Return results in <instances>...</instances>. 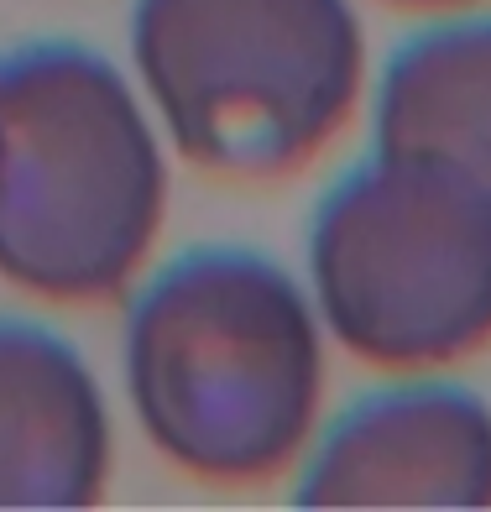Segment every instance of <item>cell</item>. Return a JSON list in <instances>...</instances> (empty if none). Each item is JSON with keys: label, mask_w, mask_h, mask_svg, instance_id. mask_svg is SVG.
Instances as JSON below:
<instances>
[{"label": "cell", "mask_w": 491, "mask_h": 512, "mask_svg": "<svg viewBox=\"0 0 491 512\" xmlns=\"http://www.w3.org/2000/svg\"><path fill=\"white\" fill-rule=\"evenodd\" d=\"M371 157L491 189V16L439 21L397 42L371 100Z\"/></svg>", "instance_id": "obj_7"}, {"label": "cell", "mask_w": 491, "mask_h": 512, "mask_svg": "<svg viewBox=\"0 0 491 512\" xmlns=\"http://www.w3.org/2000/svg\"><path fill=\"white\" fill-rule=\"evenodd\" d=\"M110 408L63 335L0 319V507H89L110 481Z\"/></svg>", "instance_id": "obj_6"}, {"label": "cell", "mask_w": 491, "mask_h": 512, "mask_svg": "<svg viewBox=\"0 0 491 512\" xmlns=\"http://www.w3.org/2000/svg\"><path fill=\"white\" fill-rule=\"evenodd\" d=\"M387 6H413V11H439V6H465V0H387Z\"/></svg>", "instance_id": "obj_8"}, {"label": "cell", "mask_w": 491, "mask_h": 512, "mask_svg": "<svg viewBox=\"0 0 491 512\" xmlns=\"http://www.w3.org/2000/svg\"><path fill=\"white\" fill-rule=\"evenodd\" d=\"M126 398L162 460L204 486L277 481L324 403V319L288 267L199 246L126 314Z\"/></svg>", "instance_id": "obj_1"}, {"label": "cell", "mask_w": 491, "mask_h": 512, "mask_svg": "<svg viewBox=\"0 0 491 512\" xmlns=\"http://www.w3.org/2000/svg\"><path fill=\"white\" fill-rule=\"evenodd\" d=\"M303 507H491V408L450 382L350 403L309 450Z\"/></svg>", "instance_id": "obj_5"}, {"label": "cell", "mask_w": 491, "mask_h": 512, "mask_svg": "<svg viewBox=\"0 0 491 512\" xmlns=\"http://www.w3.org/2000/svg\"><path fill=\"white\" fill-rule=\"evenodd\" d=\"M131 63L194 168L272 183L350 121L366 37L350 0H136Z\"/></svg>", "instance_id": "obj_3"}, {"label": "cell", "mask_w": 491, "mask_h": 512, "mask_svg": "<svg viewBox=\"0 0 491 512\" xmlns=\"http://www.w3.org/2000/svg\"><path fill=\"white\" fill-rule=\"evenodd\" d=\"M168 220L147 105L105 53L32 42L0 63V277L42 304L131 288Z\"/></svg>", "instance_id": "obj_2"}, {"label": "cell", "mask_w": 491, "mask_h": 512, "mask_svg": "<svg viewBox=\"0 0 491 512\" xmlns=\"http://www.w3.org/2000/svg\"><path fill=\"white\" fill-rule=\"evenodd\" d=\"M314 309L356 361L444 371L491 345V189L371 157L309 230Z\"/></svg>", "instance_id": "obj_4"}]
</instances>
